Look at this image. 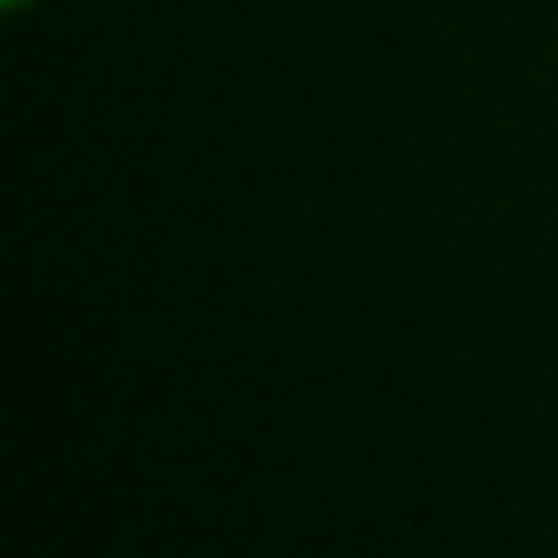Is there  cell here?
Instances as JSON below:
<instances>
[{
  "label": "cell",
  "mask_w": 558,
  "mask_h": 558,
  "mask_svg": "<svg viewBox=\"0 0 558 558\" xmlns=\"http://www.w3.org/2000/svg\"><path fill=\"white\" fill-rule=\"evenodd\" d=\"M12 7H23V0H12Z\"/></svg>",
  "instance_id": "cell-1"
}]
</instances>
